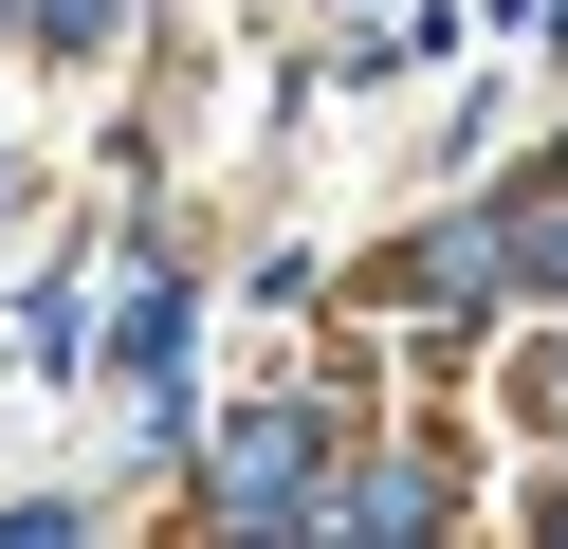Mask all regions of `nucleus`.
<instances>
[{
    "mask_svg": "<svg viewBox=\"0 0 568 549\" xmlns=\"http://www.w3.org/2000/svg\"><path fill=\"white\" fill-rule=\"evenodd\" d=\"M312 476H331V403L312 385H257L202 439V512H221V531H312Z\"/></svg>",
    "mask_w": 568,
    "mask_h": 549,
    "instance_id": "obj_1",
    "label": "nucleus"
},
{
    "mask_svg": "<svg viewBox=\"0 0 568 549\" xmlns=\"http://www.w3.org/2000/svg\"><path fill=\"white\" fill-rule=\"evenodd\" d=\"M458 512V458L422 439V458H367V476H312V531H348V549H385V531H440Z\"/></svg>",
    "mask_w": 568,
    "mask_h": 549,
    "instance_id": "obj_2",
    "label": "nucleus"
},
{
    "mask_svg": "<svg viewBox=\"0 0 568 549\" xmlns=\"http://www.w3.org/2000/svg\"><path fill=\"white\" fill-rule=\"evenodd\" d=\"M404 312H440V329H495V312H514V275H495V202H458V220L404 238Z\"/></svg>",
    "mask_w": 568,
    "mask_h": 549,
    "instance_id": "obj_3",
    "label": "nucleus"
},
{
    "mask_svg": "<svg viewBox=\"0 0 568 549\" xmlns=\"http://www.w3.org/2000/svg\"><path fill=\"white\" fill-rule=\"evenodd\" d=\"M184 329H202V293H184V275H148V293H129V329H111V366H129V421H148V458L184 439Z\"/></svg>",
    "mask_w": 568,
    "mask_h": 549,
    "instance_id": "obj_4",
    "label": "nucleus"
},
{
    "mask_svg": "<svg viewBox=\"0 0 568 549\" xmlns=\"http://www.w3.org/2000/svg\"><path fill=\"white\" fill-rule=\"evenodd\" d=\"M495 275L568 312V165H550V202H514V220H495Z\"/></svg>",
    "mask_w": 568,
    "mask_h": 549,
    "instance_id": "obj_5",
    "label": "nucleus"
},
{
    "mask_svg": "<svg viewBox=\"0 0 568 549\" xmlns=\"http://www.w3.org/2000/svg\"><path fill=\"white\" fill-rule=\"evenodd\" d=\"M38 37H55V55H92V37H111V0H38Z\"/></svg>",
    "mask_w": 568,
    "mask_h": 549,
    "instance_id": "obj_6",
    "label": "nucleus"
},
{
    "mask_svg": "<svg viewBox=\"0 0 568 549\" xmlns=\"http://www.w3.org/2000/svg\"><path fill=\"white\" fill-rule=\"evenodd\" d=\"M531 421H568V348H531Z\"/></svg>",
    "mask_w": 568,
    "mask_h": 549,
    "instance_id": "obj_7",
    "label": "nucleus"
},
{
    "mask_svg": "<svg viewBox=\"0 0 568 549\" xmlns=\"http://www.w3.org/2000/svg\"><path fill=\"white\" fill-rule=\"evenodd\" d=\"M550 531H568V476H550Z\"/></svg>",
    "mask_w": 568,
    "mask_h": 549,
    "instance_id": "obj_8",
    "label": "nucleus"
}]
</instances>
